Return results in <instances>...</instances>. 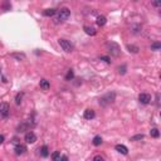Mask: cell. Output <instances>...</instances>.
<instances>
[{"instance_id": "cell-1", "label": "cell", "mask_w": 161, "mask_h": 161, "mask_svg": "<svg viewBox=\"0 0 161 161\" xmlns=\"http://www.w3.org/2000/svg\"><path fill=\"white\" fill-rule=\"evenodd\" d=\"M115 97H116V94L113 93V92H109V93L105 94L103 97L100 100V105L101 106H107L109 103H112V102L115 101Z\"/></svg>"}, {"instance_id": "cell-2", "label": "cell", "mask_w": 161, "mask_h": 161, "mask_svg": "<svg viewBox=\"0 0 161 161\" xmlns=\"http://www.w3.org/2000/svg\"><path fill=\"white\" fill-rule=\"evenodd\" d=\"M69 15H71L69 9L62 8L59 12H58V16L56 18V20H57V22H64V20H67L68 18H69Z\"/></svg>"}, {"instance_id": "cell-3", "label": "cell", "mask_w": 161, "mask_h": 161, "mask_svg": "<svg viewBox=\"0 0 161 161\" xmlns=\"http://www.w3.org/2000/svg\"><path fill=\"white\" fill-rule=\"evenodd\" d=\"M107 47H108V52L111 53L113 57H118L120 56V52H121V49H120L118 44H116L115 42H111V43L107 44Z\"/></svg>"}, {"instance_id": "cell-4", "label": "cell", "mask_w": 161, "mask_h": 161, "mask_svg": "<svg viewBox=\"0 0 161 161\" xmlns=\"http://www.w3.org/2000/svg\"><path fill=\"white\" fill-rule=\"evenodd\" d=\"M59 44H60V47L63 48L64 52H67V53L72 52V49H73L72 44H71L69 42H68V40H66V39H59Z\"/></svg>"}, {"instance_id": "cell-5", "label": "cell", "mask_w": 161, "mask_h": 161, "mask_svg": "<svg viewBox=\"0 0 161 161\" xmlns=\"http://www.w3.org/2000/svg\"><path fill=\"white\" fill-rule=\"evenodd\" d=\"M9 111H10V107H9V105L8 103H0V116L1 117H8V115H9Z\"/></svg>"}, {"instance_id": "cell-6", "label": "cell", "mask_w": 161, "mask_h": 161, "mask_svg": "<svg viewBox=\"0 0 161 161\" xmlns=\"http://www.w3.org/2000/svg\"><path fill=\"white\" fill-rule=\"evenodd\" d=\"M139 101L141 102L142 105H147V103H150V101H151V96H150L149 93H141L139 96Z\"/></svg>"}, {"instance_id": "cell-7", "label": "cell", "mask_w": 161, "mask_h": 161, "mask_svg": "<svg viewBox=\"0 0 161 161\" xmlns=\"http://www.w3.org/2000/svg\"><path fill=\"white\" fill-rule=\"evenodd\" d=\"M37 141V136L34 132H28L25 135V142L26 143H34Z\"/></svg>"}, {"instance_id": "cell-8", "label": "cell", "mask_w": 161, "mask_h": 161, "mask_svg": "<svg viewBox=\"0 0 161 161\" xmlns=\"http://www.w3.org/2000/svg\"><path fill=\"white\" fill-rule=\"evenodd\" d=\"M115 149H116V151H118L120 154H122V155H127L128 154V150L125 145H116Z\"/></svg>"}, {"instance_id": "cell-9", "label": "cell", "mask_w": 161, "mask_h": 161, "mask_svg": "<svg viewBox=\"0 0 161 161\" xmlns=\"http://www.w3.org/2000/svg\"><path fill=\"white\" fill-rule=\"evenodd\" d=\"M25 151H26V147L24 145H16L15 146V154L16 155H23Z\"/></svg>"}, {"instance_id": "cell-10", "label": "cell", "mask_w": 161, "mask_h": 161, "mask_svg": "<svg viewBox=\"0 0 161 161\" xmlns=\"http://www.w3.org/2000/svg\"><path fill=\"white\" fill-rule=\"evenodd\" d=\"M84 118L86 120L94 118V111H93V109H86V111H84Z\"/></svg>"}, {"instance_id": "cell-11", "label": "cell", "mask_w": 161, "mask_h": 161, "mask_svg": "<svg viewBox=\"0 0 161 161\" xmlns=\"http://www.w3.org/2000/svg\"><path fill=\"white\" fill-rule=\"evenodd\" d=\"M97 25H100V26H103L105 24H106V22H107V19H106V16H103V15H98L97 16Z\"/></svg>"}, {"instance_id": "cell-12", "label": "cell", "mask_w": 161, "mask_h": 161, "mask_svg": "<svg viewBox=\"0 0 161 161\" xmlns=\"http://www.w3.org/2000/svg\"><path fill=\"white\" fill-rule=\"evenodd\" d=\"M39 86H40V88H42V90H44V91H48V90H49V87H50L49 82H48L47 79H42V81H40Z\"/></svg>"}, {"instance_id": "cell-13", "label": "cell", "mask_w": 161, "mask_h": 161, "mask_svg": "<svg viewBox=\"0 0 161 161\" xmlns=\"http://www.w3.org/2000/svg\"><path fill=\"white\" fill-rule=\"evenodd\" d=\"M83 29H84V32L87 33L88 35H96V33H97L94 28H92V26H88V25H86Z\"/></svg>"}, {"instance_id": "cell-14", "label": "cell", "mask_w": 161, "mask_h": 161, "mask_svg": "<svg viewBox=\"0 0 161 161\" xmlns=\"http://www.w3.org/2000/svg\"><path fill=\"white\" fill-rule=\"evenodd\" d=\"M40 155H42L43 157H47L48 155H49V150H48L47 146H43L42 149H40Z\"/></svg>"}, {"instance_id": "cell-15", "label": "cell", "mask_w": 161, "mask_h": 161, "mask_svg": "<svg viewBox=\"0 0 161 161\" xmlns=\"http://www.w3.org/2000/svg\"><path fill=\"white\" fill-rule=\"evenodd\" d=\"M43 14L46 16H53L54 14H56V10L54 9H47V10H44Z\"/></svg>"}, {"instance_id": "cell-16", "label": "cell", "mask_w": 161, "mask_h": 161, "mask_svg": "<svg viewBox=\"0 0 161 161\" xmlns=\"http://www.w3.org/2000/svg\"><path fill=\"white\" fill-rule=\"evenodd\" d=\"M127 49L130 50V52H132V53H139V47H136V46H131V44H128L127 46Z\"/></svg>"}, {"instance_id": "cell-17", "label": "cell", "mask_w": 161, "mask_h": 161, "mask_svg": "<svg viewBox=\"0 0 161 161\" xmlns=\"http://www.w3.org/2000/svg\"><path fill=\"white\" fill-rule=\"evenodd\" d=\"M102 143V137L101 136H96V137L93 139V145L94 146H100Z\"/></svg>"}, {"instance_id": "cell-18", "label": "cell", "mask_w": 161, "mask_h": 161, "mask_svg": "<svg viewBox=\"0 0 161 161\" xmlns=\"http://www.w3.org/2000/svg\"><path fill=\"white\" fill-rule=\"evenodd\" d=\"M59 159H60V154H59V151H54V152L52 154V160H53V161H59Z\"/></svg>"}, {"instance_id": "cell-19", "label": "cell", "mask_w": 161, "mask_h": 161, "mask_svg": "<svg viewBox=\"0 0 161 161\" xmlns=\"http://www.w3.org/2000/svg\"><path fill=\"white\" fill-rule=\"evenodd\" d=\"M150 135H151L152 137L157 139V137H159V135H160V133H159V130H157V128H151V131H150Z\"/></svg>"}, {"instance_id": "cell-20", "label": "cell", "mask_w": 161, "mask_h": 161, "mask_svg": "<svg viewBox=\"0 0 161 161\" xmlns=\"http://www.w3.org/2000/svg\"><path fill=\"white\" fill-rule=\"evenodd\" d=\"M160 48H161L160 42H155V43H154L152 46H151V49H152V50H159Z\"/></svg>"}, {"instance_id": "cell-21", "label": "cell", "mask_w": 161, "mask_h": 161, "mask_svg": "<svg viewBox=\"0 0 161 161\" xmlns=\"http://www.w3.org/2000/svg\"><path fill=\"white\" fill-rule=\"evenodd\" d=\"M74 77V73H73V71H68V73H67V76H66V79L67 81H69V79H72V78Z\"/></svg>"}, {"instance_id": "cell-22", "label": "cell", "mask_w": 161, "mask_h": 161, "mask_svg": "<svg viewBox=\"0 0 161 161\" xmlns=\"http://www.w3.org/2000/svg\"><path fill=\"white\" fill-rule=\"evenodd\" d=\"M143 139V135H136V136H132L131 137V141H140V140Z\"/></svg>"}, {"instance_id": "cell-23", "label": "cell", "mask_w": 161, "mask_h": 161, "mask_svg": "<svg viewBox=\"0 0 161 161\" xmlns=\"http://www.w3.org/2000/svg\"><path fill=\"white\" fill-rule=\"evenodd\" d=\"M22 98H23V93H18L15 97V102L16 105H20V102H22Z\"/></svg>"}, {"instance_id": "cell-24", "label": "cell", "mask_w": 161, "mask_h": 161, "mask_svg": "<svg viewBox=\"0 0 161 161\" xmlns=\"http://www.w3.org/2000/svg\"><path fill=\"white\" fill-rule=\"evenodd\" d=\"M12 57L13 58H16V59H24V58H25V56H24V54H16V53H14V54H12Z\"/></svg>"}, {"instance_id": "cell-25", "label": "cell", "mask_w": 161, "mask_h": 161, "mask_svg": "<svg viewBox=\"0 0 161 161\" xmlns=\"http://www.w3.org/2000/svg\"><path fill=\"white\" fill-rule=\"evenodd\" d=\"M92 161H105V160H103V157H102V156L97 155V156L93 157V160H92Z\"/></svg>"}, {"instance_id": "cell-26", "label": "cell", "mask_w": 161, "mask_h": 161, "mask_svg": "<svg viewBox=\"0 0 161 161\" xmlns=\"http://www.w3.org/2000/svg\"><path fill=\"white\" fill-rule=\"evenodd\" d=\"M118 72H120V73H121V74H125V72H126V66H122V67H120L118 68Z\"/></svg>"}, {"instance_id": "cell-27", "label": "cell", "mask_w": 161, "mask_h": 161, "mask_svg": "<svg viewBox=\"0 0 161 161\" xmlns=\"http://www.w3.org/2000/svg\"><path fill=\"white\" fill-rule=\"evenodd\" d=\"M101 59H102V60H105L106 63H111V59H109L108 57H101Z\"/></svg>"}, {"instance_id": "cell-28", "label": "cell", "mask_w": 161, "mask_h": 161, "mask_svg": "<svg viewBox=\"0 0 161 161\" xmlns=\"http://www.w3.org/2000/svg\"><path fill=\"white\" fill-rule=\"evenodd\" d=\"M59 161H68V157L67 156H62L59 159Z\"/></svg>"}, {"instance_id": "cell-29", "label": "cell", "mask_w": 161, "mask_h": 161, "mask_svg": "<svg viewBox=\"0 0 161 161\" xmlns=\"http://www.w3.org/2000/svg\"><path fill=\"white\" fill-rule=\"evenodd\" d=\"M3 142H4V136L0 135V143H3Z\"/></svg>"}, {"instance_id": "cell-30", "label": "cell", "mask_w": 161, "mask_h": 161, "mask_svg": "<svg viewBox=\"0 0 161 161\" xmlns=\"http://www.w3.org/2000/svg\"><path fill=\"white\" fill-rule=\"evenodd\" d=\"M154 5H155V6H157V8H159V6H160V3H157V1H155V3H154Z\"/></svg>"}]
</instances>
